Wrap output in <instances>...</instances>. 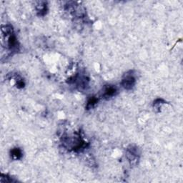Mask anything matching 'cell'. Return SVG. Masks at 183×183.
Returning <instances> with one entry per match:
<instances>
[{"mask_svg":"<svg viewBox=\"0 0 183 183\" xmlns=\"http://www.w3.org/2000/svg\"><path fill=\"white\" fill-rule=\"evenodd\" d=\"M135 78L133 75L132 72H127L122 78V85L126 90H131L135 85Z\"/></svg>","mask_w":183,"mask_h":183,"instance_id":"cell-1","label":"cell"},{"mask_svg":"<svg viewBox=\"0 0 183 183\" xmlns=\"http://www.w3.org/2000/svg\"><path fill=\"white\" fill-rule=\"evenodd\" d=\"M117 92V90L116 87L114 86V85H107V86L104 87L102 95L104 98L109 99L116 95Z\"/></svg>","mask_w":183,"mask_h":183,"instance_id":"cell-2","label":"cell"},{"mask_svg":"<svg viewBox=\"0 0 183 183\" xmlns=\"http://www.w3.org/2000/svg\"><path fill=\"white\" fill-rule=\"evenodd\" d=\"M10 154H11V157L15 159H19L22 157V150L19 148H17V147L12 149Z\"/></svg>","mask_w":183,"mask_h":183,"instance_id":"cell-3","label":"cell"},{"mask_svg":"<svg viewBox=\"0 0 183 183\" xmlns=\"http://www.w3.org/2000/svg\"><path fill=\"white\" fill-rule=\"evenodd\" d=\"M138 153L137 152L136 149L132 148L128 150V152H127V157H128V159L130 161H136L135 159L137 158Z\"/></svg>","mask_w":183,"mask_h":183,"instance_id":"cell-4","label":"cell"},{"mask_svg":"<svg viewBox=\"0 0 183 183\" xmlns=\"http://www.w3.org/2000/svg\"><path fill=\"white\" fill-rule=\"evenodd\" d=\"M37 8L39 15L43 16L47 12V4L45 2H40V5H38Z\"/></svg>","mask_w":183,"mask_h":183,"instance_id":"cell-5","label":"cell"},{"mask_svg":"<svg viewBox=\"0 0 183 183\" xmlns=\"http://www.w3.org/2000/svg\"><path fill=\"white\" fill-rule=\"evenodd\" d=\"M97 102H98V99H97L95 97H90L87 101V109L90 110V109H91V108L94 107L95 104L97 103Z\"/></svg>","mask_w":183,"mask_h":183,"instance_id":"cell-6","label":"cell"}]
</instances>
